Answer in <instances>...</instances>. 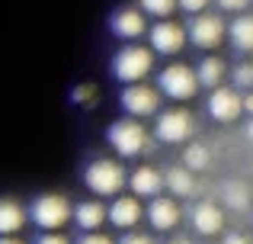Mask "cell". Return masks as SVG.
Here are the masks:
<instances>
[{"mask_svg": "<svg viewBox=\"0 0 253 244\" xmlns=\"http://www.w3.org/2000/svg\"><path fill=\"white\" fill-rule=\"evenodd\" d=\"M84 183L96 199H103V196H119L122 193L125 183H128V174H125V167L119 161H112V157H96V161L86 164Z\"/></svg>", "mask_w": 253, "mask_h": 244, "instance_id": "obj_1", "label": "cell"}, {"mask_svg": "<svg viewBox=\"0 0 253 244\" xmlns=\"http://www.w3.org/2000/svg\"><path fill=\"white\" fill-rule=\"evenodd\" d=\"M151 71H154V51H151V45L128 42L112 58V77L122 81V84H138V81H144Z\"/></svg>", "mask_w": 253, "mask_h": 244, "instance_id": "obj_2", "label": "cell"}, {"mask_svg": "<svg viewBox=\"0 0 253 244\" xmlns=\"http://www.w3.org/2000/svg\"><path fill=\"white\" fill-rule=\"evenodd\" d=\"M29 212V222L36 228H42V232H58V228H64L71 222V215H74V206H71L68 196L61 193H42L32 199V206L26 209Z\"/></svg>", "mask_w": 253, "mask_h": 244, "instance_id": "obj_3", "label": "cell"}, {"mask_svg": "<svg viewBox=\"0 0 253 244\" xmlns=\"http://www.w3.org/2000/svg\"><path fill=\"white\" fill-rule=\"evenodd\" d=\"M106 142H109V148L116 151L119 157H138V154H144V151H148L151 135H148V129L141 125V119L128 116V119H119V122L109 125Z\"/></svg>", "mask_w": 253, "mask_h": 244, "instance_id": "obj_4", "label": "cell"}, {"mask_svg": "<svg viewBox=\"0 0 253 244\" xmlns=\"http://www.w3.org/2000/svg\"><path fill=\"white\" fill-rule=\"evenodd\" d=\"M157 90L161 97H167L173 103H186L199 94V81H196V68L176 61V64H167V68L157 74Z\"/></svg>", "mask_w": 253, "mask_h": 244, "instance_id": "obj_5", "label": "cell"}, {"mask_svg": "<svg viewBox=\"0 0 253 244\" xmlns=\"http://www.w3.org/2000/svg\"><path fill=\"white\" fill-rule=\"evenodd\" d=\"M186 39H189L196 49H218V45L228 39V23H224L221 13H211V10H202L196 13V16L189 19V26H186Z\"/></svg>", "mask_w": 253, "mask_h": 244, "instance_id": "obj_6", "label": "cell"}, {"mask_svg": "<svg viewBox=\"0 0 253 244\" xmlns=\"http://www.w3.org/2000/svg\"><path fill=\"white\" fill-rule=\"evenodd\" d=\"M192 132H196V119H192L189 109L173 106V109L157 113V122H154L157 142H164V145H183V142H189V138H192Z\"/></svg>", "mask_w": 253, "mask_h": 244, "instance_id": "obj_7", "label": "cell"}, {"mask_svg": "<svg viewBox=\"0 0 253 244\" xmlns=\"http://www.w3.org/2000/svg\"><path fill=\"white\" fill-rule=\"evenodd\" d=\"M119 103H122L125 116L148 119V116H157V113H161V90L151 87V84H144V81L125 84V90H122V97H119Z\"/></svg>", "mask_w": 253, "mask_h": 244, "instance_id": "obj_8", "label": "cell"}, {"mask_svg": "<svg viewBox=\"0 0 253 244\" xmlns=\"http://www.w3.org/2000/svg\"><path fill=\"white\" fill-rule=\"evenodd\" d=\"M109 29L116 32L122 42H135L148 32V13L141 6H119L109 19Z\"/></svg>", "mask_w": 253, "mask_h": 244, "instance_id": "obj_9", "label": "cell"}, {"mask_svg": "<svg viewBox=\"0 0 253 244\" xmlns=\"http://www.w3.org/2000/svg\"><path fill=\"white\" fill-rule=\"evenodd\" d=\"M183 45H186V26L173 23L170 16L151 26V51H157V55H176V51H183Z\"/></svg>", "mask_w": 253, "mask_h": 244, "instance_id": "obj_10", "label": "cell"}, {"mask_svg": "<svg viewBox=\"0 0 253 244\" xmlns=\"http://www.w3.org/2000/svg\"><path fill=\"white\" fill-rule=\"evenodd\" d=\"M244 113V103H241V90L237 87H215L209 97V116L215 122H234L237 116Z\"/></svg>", "mask_w": 253, "mask_h": 244, "instance_id": "obj_11", "label": "cell"}, {"mask_svg": "<svg viewBox=\"0 0 253 244\" xmlns=\"http://www.w3.org/2000/svg\"><path fill=\"white\" fill-rule=\"evenodd\" d=\"M144 215H148L151 228H157V232H173L179 225V219H183L176 196H151V206Z\"/></svg>", "mask_w": 253, "mask_h": 244, "instance_id": "obj_12", "label": "cell"}, {"mask_svg": "<svg viewBox=\"0 0 253 244\" xmlns=\"http://www.w3.org/2000/svg\"><path fill=\"white\" fill-rule=\"evenodd\" d=\"M189 222H192V228H196V235H205V238L221 235V228H224V209L218 206V202H211V199H202V202L192 206Z\"/></svg>", "mask_w": 253, "mask_h": 244, "instance_id": "obj_13", "label": "cell"}, {"mask_svg": "<svg viewBox=\"0 0 253 244\" xmlns=\"http://www.w3.org/2000/svg\"><path fill=\"white\" fill-rule=\"evenodd\" d=\"M144 219V209L141 202H138V196H122L119 193L116 199H112V206L106 209V222H112L116 228H135L138 222Z\"/></svg>", "mask_w": 253, "mask_h": 244, "instance_id": "obj_14", "label": "cell"}, {"mask_svg": "<svg viewBox=\"0 0 253 244\" xmlns=\"http://www.w3.org/2000/svg\"><path fill=\"white\" fill-rule=\"evenodd\" d=\"M128 187L131 193L138 196V199H151V196H161L164 190V174L157 167H151V164H141V167H135L128 174Z\"/></svg>", "mask_w": 253, "mask_h": 244, "instance_id": "obj_15", "label": "cell"}, {"mask_svg": "<svg viewBox=\"0 0 253 244\" xmlns=\"http://www.w3.org/2000/svg\"><path fill=\"white\" fill-rule=\"evenodd\" d=\"M224 77H228V64H224V58H218V55H205L202 61H199V68H196V81H199V87L215 90V87H221V84H224Z\"/></svg>", "mask_w": 253, "mask_h": 244, "instance_id": "obj_16", "label": "cell"}, {"mask_svg": "<svg viewBox=\"0 0 253 244\" xmlns=\"http://www.w3.org/2000/svg\"><path fill=\"white\" fill-rule=\"evenodd\" d=\"M164 187L170 190L176 199H186V196H196V170H189L183 164V167H170L167 174H164Z\"/></svg>", "mask_w": 253, "mask_h": 244, "instance_id": "obj_17", "label": "cell"}, {"mask_svg": "<svg viewBox=\"0 0 253 244\" xmlns=\"http://www.w3.org/2000/svg\"><path fill=\"white\" fill-rule=\"evenodd\" d=\"M26 222H29V212H26L16 199L3 196V199H0V235H16Z\"/></svg>", "mask_w": 253, "mask_h": 244, "instance_id": "obj_18", "label": "cell"}, {"mask_svg": "<svg viewBox=\"0 0 253 244\" xmlns=\"http://www.w3.org/2000/svg\"><path fill=\"white\" fill-rule=\"evenodd\" d=\"M228 39L237 51H253V13H237L234 23L228 26Z\"/></svg>", "mask_w": 253, "mask_h": 244, "instance_id": "obj_19", "label": "cell"}, {"mask_svg": "<svg viewBox=\"0 0 253 244\" xmlns=\"http://www.w3.org/2000/svg\"><path fill=\"white\" fill-rule=\"evenodd\" d=\"M71 219H74L77 228H84V232H96V228L106 222V206L99 199H86V202H81V206L74 209Z\"/></svg>", "mask_w": 253, "mask_h": 244, "instance_id": "obj_20", "label": "cell"}, {"mask_svg": "<svg viewBox=\"0 0 253 244\" xmlns=\"http://www.w3.org/2000/svg\"><path fill=\"white\" fill-rule=\"evenodd\" d=\"M221 202L228 209H234V212H244V209H250L253 196H250V187L244 180H228L221 183Z\"/></svg>", "mask_w": 253, "mask_h": 244, "instance_id": "obj_21", "label": "cell"}, {"mask_svg": "<svg viewBox=\"0 0 253 244\" xmlns=\"http://www.w3.org/2000/svg\"><path fill=\"white\" fill-rule=\"evenodd\" d=\"M183 164L189 170H205L211 164V151H209V145H202V142H192L189 148L183 151Z\"/></svg>", "mask_w": 253, "mask_h": 244, "instance_id": "obj_22", "label": "cell"}, {"mask_svg": "<svg viewBox=\"0 0 253 244\" xmlns=\"http://www.w3.org/2000/svg\"><path fill=\"white\" fill-rule=\"evenodd\" d=\"M138 3H141V10L148 16H157V19H167L176 10V0H138Z\"/></svg>", "mask_w": 253, "mask_h": 244, "instance_id": "obj_23", "label": "cell"}, {"mask_svg": "<svg viewBox=\"0 0 253 244\" xmlns=\"http://www.w3.org/2000/svg\"><path fill=\"white\" fill-rule=\"evenodd\" d=\"M234 87L237 90H250L253 87V64L244 61V64H237V68H234Z\"/></svg>", "mask_w": 253, "mask_h": 244, "instance_id": "obj_24", "label": "cell"}, {"mask_svg": "<svg viewBox=\"0 0 253 244\" xmlns=\"http://www.w3.org/2000/svg\"><path fill=\"white\" fill-rule=\"evenodd\" d=\"M71 100H74V103H81V106H90V103L96 100V87H93V84H81V87H74Z\"/></svg>", "mask_w": 253, "mask_h": 244, "instance_id": "obj_25", "label": "cell"}, {"mask_svg": "<svg viewBox=\"0 0 253 244\" xmlns=\"http://www.w3.org/2000/svg\"><path fill=\"white\" fill-rule=\"evenodd\" d=\"M209 3H211V0H176V6H179L183 13H189V16H196V13L209 10Z\"/></svg>", "mask_w": 253, "mask_h": 244, "instance_id": "obj_26", "label": "cell"}, {"mask_svg": "<svg viewBox=\"0 0 253 244\" xmlns=\"http://www.w3.org/2000/svg\"><path fill=\"white\" fill-rule=\"evenodd\" d=\"M215 3L221 6L224 13H244V10L253 3V0H215Z\"/></svg>", "mask_w": 253, "mask_h": 244, "instance_id": "obj_27", "label": "cell"}, {"mask_svg": "<svg viewBox=\"0 0 253 244\" xmlns=\"http://www.w3.org/2000/svg\"><path fill=\"white\" fill-rule=\"evenodd\" d=\"M36 244H71L68 235H61V232H42L36 238Z\"/></svg>", "mask_w": 253, "mask_h": 244, "instance_id": "obj_28", "label": "cell"}, {"mask_svg": "<svg viewBox=\"0 0 253 244\" xmlns=\"http://www.w3.org/2000/svg\"><path fill=\"white\" fill-rule=\"evenodd\" d=\"M77 244H116V241H112L109 235H99V232H86V235H84V238L77 241Z\"/></svg>", "mask_w": 253, "mask_h": 244, "instance_id": "obj_29", "label": "cell"}, {"mask_svg": "<svg viewBox=\"0 0 253 244\" xmlns=\"http://www.w3.org/2000/svg\"><path fill=\"white\" fill-rule=\"evenodd\" d=\"M119 244H154V238H151V235H141V232H128Z\"/></svg>", "mask_w": 253, "mask_h": 244, "instance_id": "obj_30", "label": "cell"}, {"mask_svg": "<svg viewBox=\"0 0 253 244\" xmlns=\"http://www.w3.org/2000/svg\"><path fill=\"white\" fill-rule=\"evenodd\" d=\"M221 244H253V238H250V235H244V232H228L221 238Z\"/></svg>", "mask_w": 253, "mask_h": 244, "instance_id": "obj_31", "label": "cell"}, {"mask_svg": "<svg viewBox=\"0 0 253 244\" xmlns=\"http://www.w3.org/2000/svg\"><path fill=\"white\" fill-rule=\"evenodd\" d=\"M241 103H244V113H250V116H253V90L241 94Z\"/></svg>", "mask_w": 253, "mask_h": 244, "instance_id": "obj_32", "label": "cell"}, {"mask_svg": "<svg viewBox=\"0 0 253 244\" xmlns=\"http://www.w3.org/2000/svg\"><path fill=\"white\" fill-rule=\"evenodd\" d=\"M0 244H26V241H19L16 235H0Z\"/></svg>", "mask_w": 253, "mask_h": 244, "instance_id": "obj_33", "label": "cell"}, {"mask_svg": "<svg viewBox=\"0 0 253 244\" xmlns=\"http://www.w3.org/2000/svg\"><path fill=\"white\" fill-rule=\"evenodd\" d=\"M167 244H192V241H189V238H170Z\"/></svg>", "mask_w": 253, "mask_h": 244, "instance_id": "obj_34", "label": "cell"}, {"mask_svg": "<svg viewBox=\"0 0 253 244\" xmlns=\"http://www.w3.org/2000/svg\"><path fill=\"white\" fill-rule=\"evenodd\" d=\"M247 138L253 142V116H250V122H247Z\"/></svg>", "mask_w": 253, "mask_h": 244, "instance_id": "obj_35", "label": "cell"}, {"mask_svg": "<svg viewBox=\"0 0 253 244\" xmlns=\"http://www.w3.org/2000/svg\"><path fill=\"white\" fill-rule=\"evenodd\" d=\"M250 219H253V212H250Z\"/></svg>", "mask_w": 253, "mask_h": 244, "instance_id": "obj_36", "label": "cell"}]
</instances>
